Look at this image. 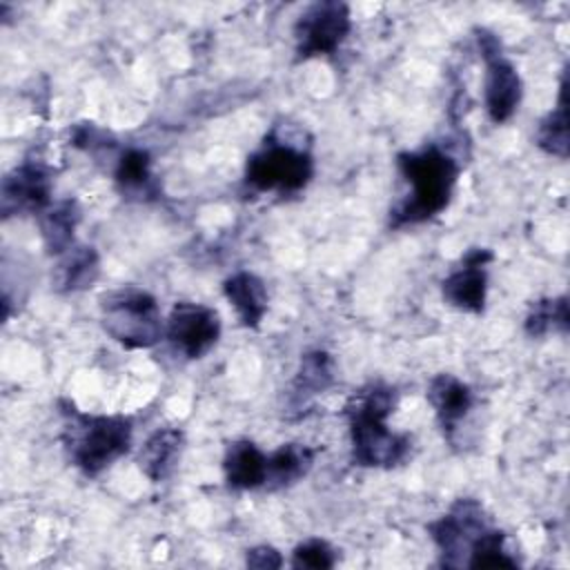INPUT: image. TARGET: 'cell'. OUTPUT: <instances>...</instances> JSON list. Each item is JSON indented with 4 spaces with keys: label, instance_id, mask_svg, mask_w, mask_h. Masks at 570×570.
<instances>
[{
    "label": "cell",
    "instance_id": "1",
    "mask_svg": "<svg viewBox=\"0 0 570 570\" xmlns=\"http://www.w3.org/2000/svg\"><path fill=\"white\" fill-rule=\"evenodd\" d=\"M396 392L385 383H370L352 394L345 405L350 423L352 459L363 468H394L410 452V436L387 428Z\"/></svg>",
    "mask_w": 570,
    "mask_h": 570
},
{
    "label": "cell",
    "instance_id": "2",
    "mask_svg": "<svg viewBox=\"0 0 570 570\" xmlns=\"http://www.w3.org/2000/svg\"><path fill=\"white\" fill-rule=\"evenodd\" d=\"M396 165L410 194L390 212L392 227L416 225L441 214L450 200L459 176L456 160L436 145L396 156Z\"/></svg>",
    "mask_w": 570,
    "mask_h": 570
},
{
    "label": "cell",
    "instance_id": "3",
    "mask_svg": "<svg viewBox=\"0 0 570 570\" xmlns=\"http://www.w3.org/2000/svg\"><path fill=\"white\" fill-rule=\"evenodd\" d=\"M62 443L69 461L87 476L100 474L129 452L131 421L125 416L82 414L73 403L62 401Z\"/></svg>",
    "mask_w": 570,
    "mask_h": 570
},
{
    "label": "cell",
    "instance_id": "4",
    "mask_svg": "<svg viewBox=\"0 0 570 570\" xmlns=\"http://www.w3.org/2000/svg\"><path fill=\"white\" fill-rule=\"evenodd\" d=\"M102 330L127 350H142L163 336L158 301L140 287H120L100 298Z\"/></svg>",
    "mask_w": 570,
    "mask_h": 570
},
{
    "label": "cell",
    "instance_id": "5",
    "mask_svg": "<svg viewBox=\"0 0 570 570\" xmlns=\"http://www.w3.org/2000/svg\"><path fill=\"white\" fill-rule=\"evenodd\" d=\"M312 174L309 151L278 138H267L245 165V183L256 191L296 194L309 183Z\"/></svg>",
    "mask_w": 570,
    "mask_h": 570
},
{
    "label": "cell",
    "instance_id": "6",
    "mask_svg": "<svg viewBox=\"0 0 570 570\" xmlns=\"http://www.w3.org/2000/svg\"><path fill=\"white\" fill-rule=\"evenodd\" d=\"M352 29L350 7L338 0H323L309 4L294 24L296 58L307 60L314 56L334 53Z\"/></svg>",
    "mask_w": 570,
    "mask_h": 570
},
{
    "label": "cell",
    "instance_id": "7",
    "mask_svg": "<svg viewBox=\"0 0 570 570\" xmlns=\"http://www.w3.org/2000/svg\"><path fill=\"white\" fill-rule=\"evenodd\" d=\"M485 528L488 523L481 503L474 499H459L450 512L430 523L428 530L441 550L443 566H461L463 554H470L472 543Z\"/></svg>",
    "mask_w": 570,
    "mask_h": 570
},
{
    "label": "cell",
    "instance_id": "8",
    "mask_svg": "<svg viewBox=\"0 0 570 570\" xmlns=\"http://www.w3.org/2000/svg\"><path fill=\"white\" fill-rule=\"evenodd\" d=\"M220 336V316L216 309L200 303H176L167 318L169 343L187 358L207 354Z\"/></svg>",
    "mask_w": 570,
    "mask_h": 570
},
{
    "label": "cell",
    "instance_id": "9",
    "mask_svg": "<svg viewBox=\"0 0 570 570\" xmlns=\"http://www.w3.org/2000/svg\"><path fill=\"white\" fill-rule=\"evenodd\" d=\"M51 171L42 163L24 160L2 178V216L9 218L16 214H42L51 205Z\"/></svg>",
    "mask_w": 570,
    "mask_h": 570
},
{
    "label": "cell",
    "instance_id": "10",
    "mask_svg": "<svg viewBox=\"0 0 570 570\" xmlns=\"http://www.w3.org/2000/svg\"><path fill=\"white\" fill-rule=\"evenodd\" d=\"M492 261V252L485 247H472L461 258V265L452 269L443 283L441 292L443 298L470 314H481L485 307V292H488V274L485 265Z\"/></svg>",
    "mask_w": 570,
    "mask_h": 570
},
{
    "label": "cell",
    "instance_id": "11",
    "mask_svg": "<svg viewBox=\"0 0 570 570\" xmlns=\"http://www.w3.org/2000/svg\"><path fill=\"white\" fill-rule=\"evenodd\" d=\"M483 98H485V111L490 120L497 125L510 120L521 102L519 71L503 56L485 60Z\"/></svg>",
    "mask_w": 570,
    "mask_h": 570
},
{
    "label": "cell",
    "instance_id": "12",
    "mask_svg": "<svg viewBox=\"0 0 570 570\" xmlns=\"http://www.w3.org/2000/svg\"><path fill=\"white\" fill-rule=\"evenodd\" d=\"M428 401L441 423L443 432L450 436L459 421L472 407V390L452 374H436L428 385Z\"/></svg>",
    "mask_w": 570,
    "mask_h": 570
},
{
    "label": "cell",
    "instance_id": "13",
    "mask_svg": "<svg viewBox=\"0 0 570 570\" xmlns=\"http://www.w3.org/2000/svg\"><path fill=\"white\" fill-rule=\"evenodd\" d=\"M225 479L236 490H254L265 485L267 456L247 439L229 443L223 459Z\"/></svg>",
    "mask_w": 570,
    "mask_h": 570
},
{
    "label": "cell",
    "instance_id": "14",
    "mask_svg": "<svg viewBox=\"0 0 570 570\" xmlns=\"http://www.w3.org/2000/svg\"><path fill=\"white\" fill-rule=\"evenodd\" d=\"M225 298L234 305L240 325L258 327L267 312L265 283L252 272H236L223 283Z\"/></svg>",
    "mask_w": 570,
    "mask_h": 570
},
{
    "label": "cell",
    "instance_id": "15",
    "mask_svg": "<svg viewBox=\"0 0 570 570\" xmlns=\"http://www.w3.org/2000/svg\"><path fill=\"white\" fill-rule=\"evenodd\" d=\"M185 434L176 428H160L156 430L142 445L138 454V465L149 481L167 479L183 452Z\"/></svg>",
    "mask_w": 570,
    "mask_h": 570
},
{
    "label": "cell",
    "instance_id": "16",
    "mask_svg": "<svg viewBox=\"0 0 570 570\" xmlns=\"http://www.w3.org/2000/svg\"><path fill=\"white\" fill-rule=\"evenodd\" d=\"M114 180L120 194L127 198L147 200L158 196V183L151 174V158L145 149H138V147L125 149L116 160Z\"/></svg>",
    "mask_w": 570,
    "mask_h": 570
},
{
    "label": "cell",
    "instance_id": "17",
    "mask_svg": "<svg viewBox=\"0 0 570 570\" xmlns=\"http://www.w3.org/2000/svg\"><path fill=\"white\" fill-rule=\"evenodd\" d=\"M60 256L62 258L53 272V285L58 292H80L96 283L100 274V258L94 247L73 245Z\"/></svg>",
    "mask_w": 570,
    "mask_h": 570
},
{
    "label": "cell",
    "instance_id": "18",
    "mask_svg": "<svg viewBox=\"0 0 570 570\" xmlns=\"http://www.w3.org/2000/svg\"><path fill=\"white\" fill-rule=\"evenodd\" d=\"M316 452L303 443H285L267 456V479L269 490L287 488L301 481L314 465Z\"/></svg>",
    "mask_w": 570,
    "mask_h": 570
},
{
    "label": "cell",
    "instance_id": "19",
    "mask_svg": "<svg viewBox=\"0 0 570 570\" xmlns=\"http://www.w3.org/2000/svg\"><path fill=\"white\" fill-rule=\"evenodd\" d=\"M80 223V209L76 200H60L49 205L40 214V234L49 254H65L73 247V232Z\"/></svg>",
    "mask_w": 570,
    "mask_h": 570
},
{
    "label": "cell",
    "instance_id": "20",
    "mask_svg": "<svg viewBox=\"0 0 570 570\" xmlns=\"http://www.w3.org/2000/svg\"><path fill=\"white\" fill-rule=\"evenodd\" d=\"M334 381V363L332 356L323 350H312L303 354L301 365L296 370L292 392L296 399H305L327 390Z\"/></svg>",
    "mask_w": 570,
    "mask_h": 570
},
{
    "label": "cell",
    "instance_id": "21",
    "mask_svg": "<svg viewBox=\"0 0 570 570\" xmlns=\"http://www.w3.org/2000/svg\"><path fill=\"white\" fill-rule=\"evenodd\" d=\"M537 145L557 158L568 156V105H566V78L561 80V94L557 107L539 122L537 127Z\"/></svg>",
    "mask_w": 570,
    "mask_h": 570
},
{
    "label": "cell",
    "instance_id": "22",
    "mask_svg": "<svg viewBox=\"0 0 570 570\" xmlns=\"http://www.w3.org/2000/svg\"><path fill=\"white\" fill-rule=\"evenodd\" d=\"M568 298L566 296H559V298H543V301H537L528 316H525V334L532 336V338H539V336H546L548 332H566L568 330Z\"/></svg>",
    "mask_w": 570,
    "mask_h": 570
},
{
    "label": "cell",
    "instance_id": "23",
    "mask_svg": "<svg viewBox=\"0 0 570 570\" xmlns=\"http://www.w3.org/2000/svg\"><path fill=\"white\" fill-rule=\"evenodd\" d=\"M465 566L470 568H514L517 559L505 552V534L501 530L485 528L472 543Z\"/></svg>",
    "mask_w": 570,
    "mask_h": 570
},
{
    "label": "cell",
    "instance_id": "24",
    "mask_svg": "<svg viewBox=\"0 0 570 570\" xmlns=\"http://www.w3.org/2000/svg\"><path fill=\"white\" fill-rule=\"evenodd\" d=\"M334 563H336L334 550L330 548L327 541H321V539H309V541L296 546L294 554H292L294 568L323 570V568H332Z\"/></svg>",
    "mask_w": 570,
    "mask_h": 570
},
{
    "label": "cell",
    "instance_id": "25",
    "mask_svg": "<svg viewBox=\"0 0 570 570\" xmlns=\"http://www.w3.org/2000/svg\"><path fill=\"white\" fill-rule=\"evenodd\" d=\"M71 142L85 151H96V149H105V147L114 145L109 134L105 129H98L94 122L76 125L73 134H71Z\"/></svg>",
    "mask_w": 570,
    "mask_h": 570
},
{
    "label": "cell",
    "instance_id": "26",
    "mask_svg": "<svg viewBox=\"0 0 570 570\" xmlns=\"http://www.w3.org/2000/svg\"><path fill=\"white\" fill-rule=\"evenodd\" d=\"M283 559L281 554L272 548V546H256L252 550H247V566L249 568H261V570H269V568H281Z\"/></svg>",
    "mask_w": 570,
    "mask_h": 570
}]
</instances>
